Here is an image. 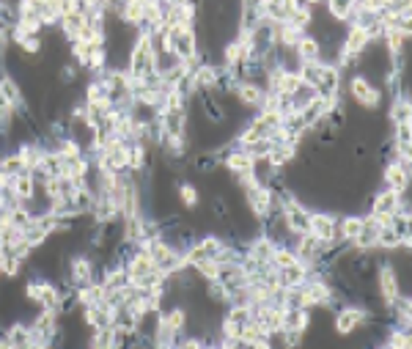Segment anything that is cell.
I'll return each instance as SVG.
<instances>
[{
    "instance_id": "obj_11",
    "label": "cell",
    "mask_w": 412,
    "mask_h": 349,
    "mask_svg": "<svg viewBox=\"0 0 412 349\" xmlns=\"http://www.w3.org/2000/svg\"><path fill=\"white\" fill-rule=\"evenodd\" d=\"M277 278H280V286L283 289H297V286H305L308 281V267L305 264H291L286 269H277Z\"/></svg>"
},
{
    "instance_id": "obj_15",
    "label": "cell",
    "mask_w": 412,
    "mask_h": 349,
    "mask_svg": "<svg viewBox=\"0 0 412 349\" xmlns=\"http://www.w3.org/2000/svg\"><path fill=\"white\" fill-rule=\"evenodd\" d=\"M22 171H25V165H22V157L17 154V149H14V151H6V154H0V174L20 176Z\"/></svg>"
},
{
    "instance_id": "obj_5",
    "label": "cell",
    "mask_w": 412,
    "mask_h": 349,
    "mask_svg": "<svg viewBox=\"0 0 412 349\" xmlns=\"http://www.w3.org/2000/svg\"><path fill=\"white\" fill-rule=\"evenodd\" d=\"M379 184L396 193H410V171L402 168L399 163H385L379 174Z\"/></svg>"
},
{
    "instance_id": "obj_19",
    "label": "cell",
    "mask_w": 412,
    "mask_h": 349,
    "mask_svg": "<svg viewBox=\"0 0 412 349\" xmlns=\"http://www.w3.org/2000/svg\"><path fill=\"white\" fill-rule=\"evenodd\" d=\"M223 319H229L236 327H242V325L250 322V306H229L223 311Z\"/></svg>"
},
{
    "instance_id": "obj_7",
    "label": "cell",
    "mask_w": 412,
    "mask_h": 349,
    "mask_svg": "<svg viewBox=\"0 0 412 349\" xmlns=\"http://www.w3.org/2000/svg\"><path fill=\"white\" fill-rule=\"evenodd\" d=\"M360 231H363V215L360 212H344V215H338L335 234H338V242L341 245H352Z\"/></svg>"
},
{
    "instance_id": "obj_20",
    "label": "cell",
    "mask_w": 412,
    "mask_h": 349,
    "mask_svg": "<svg viewBox=\"0 0 412 349\" xmlns=\"http://www.w3.org/2000/svg\"><path fill=\"white\" fill-rule=\"evenodd\" d=\"M176 349H206V341H204V339H198V336L184 333L182 339L176 341Z\"/></svg>"
},
{
    "instance_id": "obj_13",
    "label": "cell",
    "mask_w": 412,
    "mask_h": 349,
    "mask_svg": "<svg viewBox=\"0 0 412 349\" xmlns=\"http://www.w3.org/2000/svg\"><path fill=\"white\" fill-rule=\"evenodd\" d=\"M294 55H297L300 64H305V61H321V44L311 34H305L300 39V44L294 47Z\"/></svg>"
},
{
    "instance_id": "obj_14",
    "label": "cell",
    "mask_w": 412,
    "mask_h": 349,
    "mask_svg": "<svg viewBox=\"0 0 412 349\" xmlns=\"http://www.w3.org/2000/svg\"><path fill=\"white\" fill-rule=\"evenodd\" d=\"M264 336H270L256 319H250L247 325H242L239 327V344H245V347H250L253 341H259V339H264Z\"/></svg>"
},
{
    "instance_id": "obj_1",
    "label": "cell",
    "mask_w": 412,
    "mask_h": 349,
    "mask_svg": "<svg viewBox=\"0 0 412 349\" xmlns=\"http://www.w3.org/2000/svg\"><path fill=\"white\" fill-rule=\"evenodd\" d=\"M341 96L349 99V102H355V107H360L363 113H379V107L385 102V91L376 86V83H371L368 77L358 75V72L349 75V77H344Z\"/></svg>"
},
{
    "instance_id": "obj_18",
    "label": "cell",
    "mask_w": 412,
    "mask_h": 349,
    "mask_svg": "<svg viewBox=\"0 0 412 349\" xmlns=\"http://www.w3.org/2000/svg\"><path fill=\"white\" fill-rule=\"evenodd\" d=\"M17 50L22 55H28V58H36V55L45 52V39L42 36H28V39H22V42L17 44Z\"/></svg>"
},
{
    "instance_id": "obj_4",
    "label": "cell",
    "mask_w": 412,
    "mask_h": 349,
    "mask_svg": "<svg viewBox=\"0 0 412 349\" xmlns=\"http://www.w3.org/2000/svg\"><path fill=\"white\" fill-rule=\"evenodd\" d=\"M264 88L259 86V83H239L236 91H234V102L247 113V116H256L259 110H261V105H264Z\"/></svg>"
},
{
    "instance_id": "obj_17",
    "label": "cell",
    "mask_w": 412,
    "mask_h": 349,
    "mask_svg": "<svg viewBox=\"0 0 412 349\" xmlns=\"http://www.w3.org/2000/svg\"><path fill=\"white\" fill-rule=\"evenodd\" d=\"M275 269H286V267H291V264H297V256H294V251L289 248V245H277L273 253V259H270Z\"/></svg>"
},
{
    "instance_id": "obj_3",
    "label": "cell",
    "mask_w": 412,
    "mask_h": 349,
    "mask_svg": "<svg viewBox=\"0 0 412 349\" xmlns=\"http://www.w3.org/2000/svg\"><path fill=\"white\" fill-rule=\"evenodd\" d=\"M338 215L333 209H314L311 212V237L319 242H338Z\"/></svg>"
},
{
    "instance_id": "obj_12",
    "label": "cell",
    "mask_w": 412,
    "mask_h": 349,
    "mask_svg": "<svg viewBox=\"0 0 412 349\" xmlns=\"http://www.w3.org/2000/svg\"><path fill=\"white\" fill-rule=\"evenodd\" d=\"M11 190L17 193V198L25 204V201H31L33 195H36V179L31 171H22L20 176H14V181H11Z\"/></svg>"
},
{
    "instance_id": "obj_2",
    "label": "cell",
    "mask_w": 412,
    "mask_h": 349,
    "mask_svg": "<svg viewBox=\"0 0 412 349\" xmlns=\"http://www.w3.org/2000/svg\"><path fill=\"white\" fill-rule=\"evenodd\" d=\"M93 281H99V262L91 253H69L66 259V278L61 283H69L72 289H83Z\"/></svg>"
},
{
    "instance_id": "obj_8",
    "label": "cell",
    "mask_w": 412,
    "mask_h": 349,
    "mask_svg": "<svg viewBox=\"0 0 412 349\" xmlns=\"http://www.w3.org/2000/svg\"><path fill=\"white\" fill-rule=\"evenodd\" d=\"M385 121H388V127L410 124V94H399V96H390V105H388Z\"/></svg>"
},
{
    "instance_id": "obj_10",
    "label": "cell",
    "mask_w": 412,
    "mask_h": 349,
    "mask_svg": "<svg viewBox=\"0 0 412 349\" xmlns=\"http://www.w3.org/2000/svg\"><path fill=\"white\" fill-rule=\"evenodd\" d=\"M314 322V313L305 308H283V330H300L308 333Z\"/></svg>"
},
{
    "instance_id": "obj_6",
    "label": "cell",
    "mask_w": 412,
    "mask_h": 349,
    "mask_svg": "<svg viewBox=\"0 0 412 349\" xmlns=\"http://www.w3.org/2000/svg\"><path fill=\"white\" fill-rule=\"evenodd\" d=\"M124 269H127V281L130 283H137L140 278H146V275H151V272H157V267H154V259L146 253V251H140L137 248L135 253L124 262Z\"/></svg>"
},
{
    "instance_id": "obj_16",
    "label": "cell",
    "mask_w": 412,
    "mask_h": 349,
    "mask_svg": "<svg viewBox=\"0 0 412 349\" xmlns=\"http://www.w3.org/2000/svg\"><path fill=\"white\" fill-rule=\"evenodd\" d=\"M192 272L204 281V283H212V281H220V264L215 259H206V262H198L192 267Z\"/></svg>"
},
{
    "instance_id": "obj_9",
    "label": "cell",
    "mask_w": 412,
    "mask_h": 349,
    "mask_svg": "<svg viewBox=\"0 0 412 349\" xmlns=\"http://www.w3.org/2000/svg\"><path fill=\"white\" fill-rule=\"evenodd\" d=\"M176 201L182 204L187 212H195V209H201V204H204L201 187H198L195 181H187V179H182V181L176 184Z\"/></svg>"
}]
</instances>
